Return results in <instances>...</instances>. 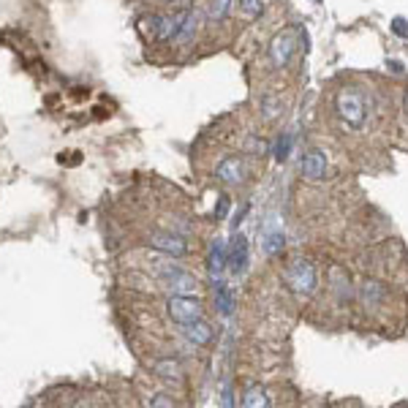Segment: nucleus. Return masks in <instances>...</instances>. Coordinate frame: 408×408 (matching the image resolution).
<instances>
[{
  "mask_svg": "<svg viewBox=\"0 0 408 408\" xmlns=\"http://www.w3.org/2000/svg\"><path fill=\"white\" fill-rule=\"evenodd\" d=\"M284 281L294 294L308 297V294H313V288H316V267L310 264L308 259H294L291 264L286 267Z\"/></svg>",
  "mask_w": 408,
  "mask_h": 408,
  "instance_id": "obj_1",
  "label": "nucleus"
},
{
  "mask_svg": "<svg viewBox=\"0 0 408 408\" xmlns=\"http://www.w3.org/2000/svg\"><path fill=\"white\" fill-rule=\"evenodd\" d=\"M335 107L340 120L346 125H351V128H362L365 125V98L354 88L340 90L335 98Z\"/></svg>",
  "mask_w": 408,
  "mask_h": 408,
  "instance_id": "obj_2",
  "label": "nucleus"
},
{
  "mask_svg": "<svg viewBox=\"0 0 408 408\" xmlns=\"http://www.w3.org/2000/svg\"><path fill=\"white\" fill-rule=\"evenodd\" d=\"M166 310H169V319L175 324H188V321L202 319V313H204L202 302L188 297V294H172L166 302Z\"/></svg>",
  "mask_w": 408,
  "mask_h": 408,
  "instance_id": "obj_3",
  "label": "nucleus"
},
{
  "mask_svg": "<svg viewBox=\"0 0 408 408\" xmlns=\"http://www.w3.org/2000/svg\"><path fill=\"white\" fill-rule=\"evenodd\" d=\"M147 245L161 250V253H166V256H185V253H188V243H185L180 234H175V231H163V229L147 231Z\"/></svg>",
  "mask_w": 408,
  "mask_h": 408,
  "instance_id": "obj_4",
  "label": "nucleus"
},
{
  "mask_svg": "<svg viewBox=\"0 0 408 408\" xmlns=\"http://www.w3.org/2000/svg\"><path fill=\"white\" fill-rule=\"evenodd\" d=\"M294 49H297V33L294 30H284V33H278L269 41V57H272V63L278 69H284L286 63L291 60Z\"/></svg>",
  "mask_w": 408,
  "mask_h": 408,
  "instance_id": "obj_5",
  "label": "nucleus"
},
{
  "mask_svg": "<svg viewBox=\"0 0 408 408\" xmlns=\"http://www.w3.org/2000/svg\"><path fill=\"white\" fill-rule=\"evenodd\" d=\"M161 284L166 286V291H172V294H196V288H199V281H196L194 275H188V272H182V269H169V272H163L161 275Z\"/></svg>",
  "mask_w": 408,
  "mask_h": 408,
  "instance_id": "obj_6",
  "label": "nucleus"
},
{
  "mask_svg": "<svg viewBox=\"0 0 408 408\" xmlns=\"http://www.w3.org/2000/svg\"><path fill=\"white\" fill-rule=\"evenodd\" d=\"M226 267H229L234 275L245 272V267H248V240H245L243 234H237V237L231 240V248L226 250Z\"/></svg>",
  "mask_w": 408,
  "mask_h": 408,
  "instance_id": "obj_7",
  "label": "nucleus"
},
{
  "mask_svg": "<svg viewBox=\"0 0 408 408\" xmlns=\"http://www.w3.org/2000/svg\"><path fill=\"white\" fill-rule=\"evenodd\" d=\"M324 175H327V156L321 150H308L302 158V177L319 182Z\"/></svg>",
  "mask_w": 408,
  "mask_h": 408,
  "instance_id": "obj_8",
  "label": "nucleus"
},
{
  "mask_svg": "<svg viewBox=\"0 0 408 408\" xmlns=\"http://www.w3.org/2000/svg\"><path fill=\"white\" fill-rule=\"evenodd\" d=\"M182 327V335L188 337L191 343H196V346H207V343H213V327L207 324V321L196 319V321H188V324H180Z\"/></svg>",
  "mask_w": 408,
  "mask_h": 408,
  "instance_id": "obj_9",
  "label": "nucleus"
},
{
  "mask_svg": "<svg viewBox=\"0 0 408 408\" xmlns=\"http://www.w3.org/2000/svg\"><path fill=\"white\" fill-rule=\"evenodd\" d=\"M218 177L223 182H243L248 177V166L243 158H223L218 163Z\"/></svg>",
  "mask_w": 408,
  "mask_h": 408,
  "instance_id": "obj_10",
  "label": "nucleus"
},
{
  "mask_svg": "<svg viewBox=\"0 0 408 408\" xmlns=\"http://www.w3.org/2000/svg\"><path fill=\"white\" fill-rule=\"evenodd\" d=\"M207 269H210L213 278H218L226 269V245H223V240H215L210 250H207Z\"/></svg>",
  "mask_w": 408,
  "mask_h": 408,
  "instance_id": "obj_11",
  "label": "nucleus"
},
{
  "mask_svg": "<svg viewBox=\"0 0 408 408\" xmlns=\"http://www.w3.org/2000/svg\"><path fill=\"white\" fill-rule=\"evenodd\" d=\"M243 406L245 408H267L269 406V395L262 387H248L243 395Z\"/></svg>",
  "mask_w": 408,
  "mask_h": 408,
  "instance_id": "obj_12",
  "label": "nucleus"
},
{
  "mask_svg": "<svg viewBox=\"0 0 408 408\" xmlns=\"http://www.w3.org/2000/svg\"><path fill=\"white\" fill-rule=\"evenodd\" d=\"M153 371L158 373L161 378H180L182 371H180V365L172 359V356H163V359H156L153 362Z\"/></svg>",
  "mask_w": 408,
  "mask_h": 408,
  "instance_id": "obj_13",
  "label": "nucleus"
},
{
  "mask_svg": "<svg viewBox=\"0 0 408 408\" xmlns=\"http://www.w3.org/2000/svg\"><path fill=\"white\" fill-rule=\"evenodd\" d=\"M215 305H218L221 316H231V313H234V294L229 291V286H218V291H215Z\"/></svg>",
  "mask_w": 408,
  "mask_h": 408,
  "instance_id": "obj_14",
  "label": "nucleus"
},
{
  "mask_svg": "<svg viewBox=\"0 0 408 408\" xmlns=\"http://www.w3.org/2000/svg\"><path fill=\"white\" fill-rule=\"evenodd\" d=\"M231 3L234 0H210V8H207V17L213 19V22H218V19H223L226 14H229Z\"/></svg>",
  "mask_w": 408,
  "mask_h": 408,
  "instance_id": "obj_15",
  "label": "nucleus"
},
{
  "mask_svg": "<svg viewBox=\"0 0 408 408\" xmlns=\"http://www.w3.org/2000/svg\"><path fill=\"white\" fill-rule=\"evenodd\" d=\"M284 243H286L284 231H269V234H264V250L269 253V256L284 248Z\"/></svg>",
  "mask_w": 408,
  "mask_h": 408,
  "instance_id": "obj_16",
  "label": "nucleus"
},
{
  "mask_svg": "<svg viewBox=\"0 0 408 408\" xmlns=\"http://www.w3.org/2000/svg\"><path fill=\"white\" fill-rule=\"evenodd\" d=\"M240 11L248 19H256L262 14V0H240Z\"/></svg>",
  "mask_w": 408,
  "mask_h": 408,
  "instance_id": "obj_17",
  "label": "nucleus"
},
{
  "mask_svg": "<svg viewBox=\"0 0 408 408\" xmlns=\"http://www.w3.org/2000/svg\"><path fill=\"white\" fill-rule=\"evenodd\" d=\"M288 150H291V139H288V136H281L278 144H275V158L286 161L288 158Z\"/></svg>",
  "mask_w": 408,
  "mask_h": 408,
  "instance_id": "obj_18",
  "label": "nucleus"
},
{
  "mask_svg": "<svg viewBox=\"0 0 408 408\" xmlns=\"http://www.w3.org/2000/svg\"><path fill=\"white\" fill-rule=\"evenodd\" d=\"M392 28H395V33L397 36H403V38H408V25H406V19H392Z\"/></svg>",
  "mask_w": 408,
  "mask_h": 408,
  "instance_id": "obj_19",
  "label": "nucleus"
},
{
  "mask_svg": "<svg viewBox=\"0 0 408 408\" xmlns=\"http://www.w3.org/2000/svg\"><path fill=\"white\" fill-rule=\"evenodd\" d=\"M226 210H229V199H226V196H221V199H218V207H215V215H218V218H223Z\"/></svg>",
  "mask_w": 408,
  "mask_h": 408,
  "instance_id": "obj_20",
  "label": "nucleus"
},
{
  "mask_svg": "<svg viewBox=\"0 0 408 408\" xmlns=\"http://www.w3.org/2000/svg\"><path fill=\"white\" fill-rule=\"evenodd\" d=\"M153 406H175V400H166V395H158L153 397Z\"/></svg>",
  "mask_w": 408,
  "mask_h": 408,
  "instance_id": "obj_21",
  "label": "nucleus"
},
{
  "mask_svg": "<svg viewBox=\"0 0 408 408\" xmlns=\"http://www.w3.org/2000/svg\"><path fill=\"white\" fill-rule=\"evenodd\" d=\"M406 115H408V90H406Z\"/></svg>",
  "mask_w": 408,
  "mask_h": 408,
  "instance_id": "obj_22",
  "label": "nucleus"
}]
</instances>
